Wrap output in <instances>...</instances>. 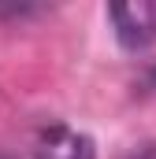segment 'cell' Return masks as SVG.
Returning <instances> with one entry per match:
<instances>
[{"instance_id": "obj_3", "label": "cell", "mask_w": 156, "mask_h": 159, "mask_svg": "<svg viewBox=\"0 0 156 159\" xmlns=\"http://www.w3.org/2000/svg\"><path fill=\"white\" fill-rule=\"evenodd\" d=\"M126 159H156V144H141L138 152H130Z\"/></svg>"}, {"instance_id": "obj_1", "label": "cell", "mask_w": 156, "mask_h": 159, "mask_svg": "<svg viewBox=\"0 0 156 159\" xmlns=\"http://www.w3.org/2000/svg\"><path fill=\"white\" fill-rule=\"evenodd\" d=\"M108 15L126 52H141L156 41V0H119L108 7Z\"/></svg>"}, {"instance_id": "obj_2", "label": "cell", "mask_w": 156, "mask_h": 159, "mask_svg": "<svg viewBox=\"0 0 156 159\" xmlns=\"http://www.w3.org/2000/svg\"><path fill=\"white\" fill-rule=\"evenodd\" d=\"M34 159H97V144L89 133L71 126H52L34 148Z\"/></svg>"}]
</instances>
